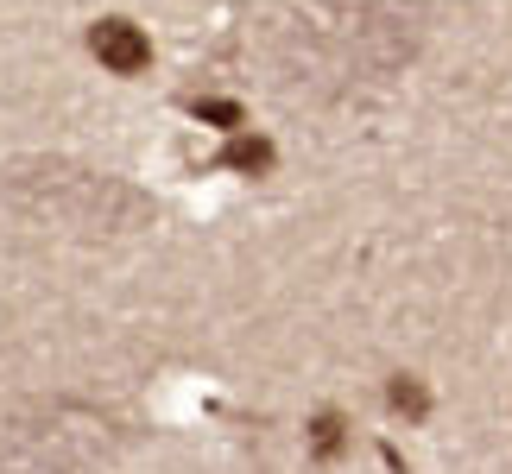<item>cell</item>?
<instances>
[{
    "label": "cell",
    "instance_id": "cell-1",
    "mask_svg": "<svg viewBox=\"0 0 512 474\" xmlns=\"http://www.w3.org/2000/svg\"><path fill=\"white\" fill-rule=\"evenodd\" d=\"M89 57H95L108 76H140V70L152 64V38H146V26H133V19H121V13H108V19H95V26H89Z\"/></svg>",
    "mask_w": 512,
    "mask_h": 474
},
{
    "label": "cell",
    "instance_id": "cell-2",
    "mask_svg": "<svg viewBox=\"0 0 512 474\" xmlns=\"http://www.w3.org/2000/svg\"><path fill=\"white\" fill-rule=\"evenodd\" d=\"M222 165L241 171V177H266L272 165H279V146H272L266 133H253V127H234L228 146H222Z\"/></svg>",
    "mask_w": 512,
    "mask_h": 474
},
{
    "label": "cell",
    "instance_id": "cell-3",
    "mask_svg": "<svg viewBox=\"0 0 512 474\" xmlns=\"http://www.w3.org/2000/svg\"><path fill=\"white\" fill-rule=\"evenodd\" d=\"M304 443H310V456H317V462H342L348 449H354V430H348L342 411H317L310 430H304Z\"/></svg>",
    "mask_w": 512,
    "mask_h": 474
},
{
    "label": "cell",
    "instance_id": "cell-4",
    "mask_svg": "<svg viewBox=\"0 0 512 474\" xmlns=\"http://www.w3.org/2000/svg\"><path fill=\"white\" fill-rule=\"evenodd\" d=\"M386 411H392V418H405V424L430 418V392H424L418 373H392V380H386Z\"/></svg>",
    "mask_w": 512,
    "mask_h": 474
},
{
    "label": "cell",
    "instance_id": "cell-5",
    "mask_svg": "<svg viewBox=\"0 0 512 474\" xmlns=\"http://www.w3.org/2000/svg\"><path fill=\"white\" fill-rule=\"evenodd\" d=\"M196 121H209L215 133H234V127H247V114H241V102H222V95H203V102H196Z\"/></svg>",
    "mask_w": 512,
    "mask_h": 474
}]
</instances>
